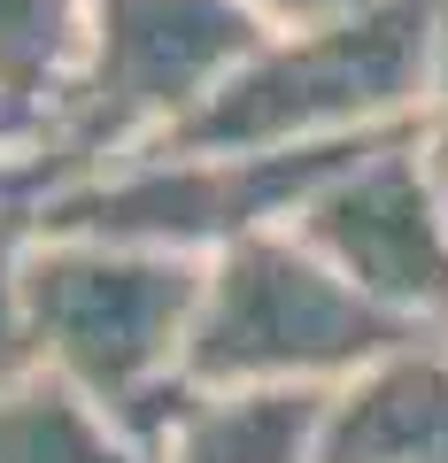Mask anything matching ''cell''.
<instances>
[{
  "label": "cell",
  "mask_w": 448,
  "mask_h": 463,
  "mask_svg": "<svg viewBox=\"0 0 448 463\" xmlns=\"http://www.w3.org/2000/svg\"><path fill=\"white\" fill-rule=\"evenodd\" d=\"M433 54H441V0H371L332 24H294V32H271L155 147L271 155L395 132V124H417V109H425Z\"/></svg>",
  "instance_id": "2"
},
{
  "label": "cell",
  "mask_w": 448,
  "mask_h": 463,
  "mask_svg": "<svg viewBox=\"0 0 448 463\" xmlns=\"http://www.w3.org/2000/svg\"><path fill=\"white\" fill-rule=\"evenodd\" d=\"M271 32L248 0H93L78 62L24 147L39 194L170 139Z\"/></svg>",
  "instance_id": "3"
},
{
  "label": "cell",
  "mask_w": 448,
  "mask_h": 463,
  "mask_svg": "<svg viewBox=\"0 0 448 463\" xmlns=\"http://www.w3.org/2000/svg\"><path fill=\"white\" fill-rule=\"evenodd\" d=\"M402 340H417L410 317L379 309L286 224L209 255L194 340H186V386H201V394L325 386L332 394L379 355H395Z\"/></svg>",
  "instance_id": "4"
},
{
  "label": "cell",
  "mask_w": 448,
  "mask_h": 463,
  "mask_svg": "<svg viewBox=\"0 0 448 463\" xmlns=\"http://www.w3.org/2000/svg\"><path fill=\"white\" fill-rule=\"evenodd\" d=\"M325 386H240V394H186L155 432V463H317Z\"/></svg>",
  "instance_id": "8"
},
{
  "label": "cell",
  "mask_w": 448,
  "mask_h": 463,
  "mask_svg": "<svg viewBox=\"0 0 448 463\" xmlns=\"http://www.w3.org/2000/svg\"><path fill=\"white\" fill-rule=\"evenodd\" d=\"M85 16L93 0H0V100L24 124H39V109L62 93L85 47Z\"/></svg>",
  "instance_id": "10"
},
{
  "label": "cell",
  "mask_w": 448,
  "mask_h": 463,
  "mask_svg": "<svg viewBox=\"0 0 448 463\" xmlns=\"http://www.w3.org/2000/svg\"><path fill=\"white\" fill-rule=\"evenodd\" d=\"M417 155H425V178L448 209V0H441V54H433V85L425 109H417Z\"/></svg>",
  "instance_id": "12"
},
{
  "label": "cell",
  "mask_w": 448,
  "mask_h": 463,
  "mask_svg": "<svg viewBox=\"0 0 448 463\" xmlns=\"http://www.w3.org/2000/svg\"><path fill=\"white\" fill-rule=\"evenodd\" d=\"M402 132V124H395ZM386 132L364 139H325V147H271V155H178L148 147L109 170L62 178L32 201V224L47 232H93V240H132V248H170V255H224L255 232H286L301 201L348 170L356 155Z\"/></svg>",
  "instance_id": "5"
},
{
  "label": "cell",
  "mask_w": 448,
  "mask_h": 463,
  "mask_svg": "<svg viewBox=\"0 0 448 463\" xmlns=\"http://www.w3.org/2000/svg\"><path fill=\"white\" fill-rule=\"evenodd\" d=\"M24 240H32V209L0 224V394L39 371L32 317H24Z\"/></svg>",
  "instance_id": "11"
},
{
  "label": "cell",
  "mask_w": 448,
  "mask_h": 463,
  "mask_svg": "<svg viewBox=\"0 0 448 463\" xmlns=\"http://www.w3.org/2000/svg\"><path fill=\"white\" fill-rule=\"evenodd\" d=\"M0 147H32V124H24L8 100H0Z\"/></svg>",
  "instance_id": "15"
},
{
  "label": "cell",
  "mask_w": 448,
  "mask_h": 463,
  "mask_svg": "<svg viewBox=\"0 0 448 463\" xmlns=\"http://www.w3.org/2000/svg\"><path fill=\"white\" fill-rule=\"evenodd\" d=\"M294 232L379 309L410 317V325L448 317V209L425 178L417 124L371 139L348 170H332L301 201Z\"/></svg>",
  "instance_id": "6"
},
{
  "label": "cell",
  "mask_w": 448,
  "mask_h": 463,
  "mask_svg": "<svg viewBox=\"0 0 448 463\" xmlns=\"http://www.w3.org/2000/svg\"><path fill=\"white\" fill-rule=\"evenodd\" d=\"M39 201V170H32V155L24 147H0V224L8 216H24Z\"/></svg>",
  "instance_id": "14"
},
{
  "label": "cell",
  "mask_w": 448,
  "mask_h": 463,
  "mask_svg": "<svg viewBox=\"0 0 448 463\" xmlns=\"http://www.w3.org/2000/svg\"><path fill=\"white\" fill-rule=\"evenodd\" d=\"M317 463H448V347L417 332L332 386Z\"/></svg>",
  "instance_id": "7"
},
{
  "label": "cell",
  "mask_w": 448,
  "mask_h": 463,
  "mask_svg": "<svg viewBox=\"0 0 448 463\" xmlns=\"http://www.w3.org/2000/svg\"><path fill=\"white\" fill-rule=\"evenodd\" d=\"M0 463H155V448L54 371H32L0 394Z\"/></svg>",
  "instance_id": "9"
},
{
  "label": "cell",
  "mask_w": 448,
  "mask_h": 463,
  "mask_svg": "<svg viewBox=\"0 0 448 463\" xmlns=\"http://www.w3.org/2000/svg\"><path fill=\"white\" fill-rule=\"evenodd\" d=\"M201 255L47 232L24 240V317H32L39 371L78 386L85 402L132 425L139 440L170 425L186 386V340L201 309Z\"/></svg>",
  "instance_id": "1"
},
{
  "label": "cell",
  "mask_w": 448,
  "mask_h": 463,
  "mask_svg": "<svg viewBox=\"0 0 448 463\" xmlns=\"http://www.w3.org/2000/svg\"><path fill=\"white\" fill-rule=\"evenodd\" d=\"M263 24H279V32H294V24H332V16H356V8H371V0H248Z\"/></svg>",
  "instance_id": "13"
}]
</instances>
